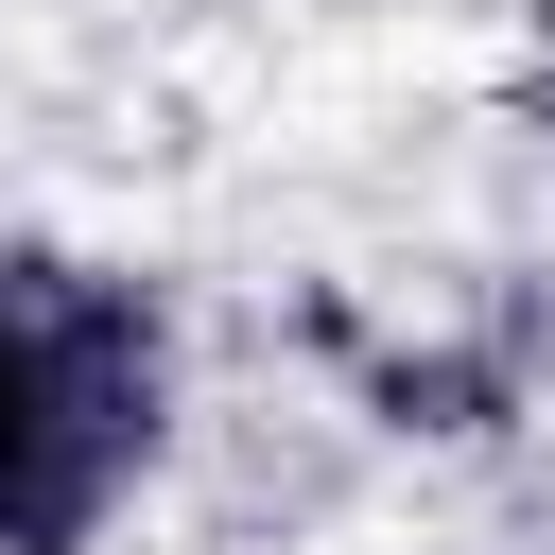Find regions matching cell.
<instances>
[{
    "instance_id": "obj_1",
    "label": "cell",
    "mask_w": 555,
    "mask_h": 555,
    "mask_svg": "<svg viewBox=\"0 0 555 555\" xmlns=\"http://www.w3.org/2000/svg\"><path fill=\"white\" fill-rule=\"evenodd\" d=\"M156 451V312L87 260H0V555H87Z\"/></svg>"
},
{
    "instance_id": "obj_2",
    "label": "cell",
    "mask_w": 555,
    "mask_h": 555,
    "mask_svg": "<svg viewBox=\"0 0 555 555\" xmlns=\"http://www.w3.org/2000/svg\"><path fill=\"white\" fill-rule=\"evenodd\" d=\"M538 69H555V0H538Z\"/></svg>"
}]
</instances>
